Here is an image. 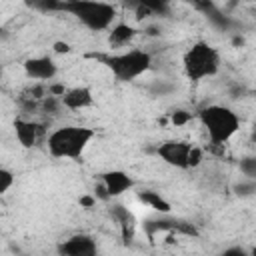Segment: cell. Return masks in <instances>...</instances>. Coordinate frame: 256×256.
<instances>
[{
  "instance_id": "cell-10",
  "label": "cell",
  "mask_w": 256,
  "mask_h": 256,
  "mask_svg": "<svg viewBox=\"0 0 256 256\" xmlns=\"http://www.w3.org/2000/svg\"><path fill=\"white\" fill-rule=\"evenodd\" d=\"M60 102H62V108L72 112L88 110L94 106V92L90 86H70L60 96Z\"/></svg>"
},
{
  "instance_id": "cell-17",
  "label": "cell",
  "mask_w": 256,
  "mask_h": 256,
  "mask_svg": "<svg viewBox=\"0 0 256 256\" xmlns=\"http://www.w3.org/2000/svg\"><path fill=\"white\" fill-rule=\"evenodd\" d=\"M240 172H242L244 178L256 180V154L246 156V158L240 160Z\"/></svg>"
},
{
  "instance_id": "cell-18",
  "label": "cell",
  "mask_w": 256,
  "mask_h": 256,
  "mask_svg": "<svg viewBox=\"0 0 256 256\" xmlns=\"http://www.w3.org/2000/svg\"><path fill=\"white\" fill-rule=\"evenodd\" d=\"M170 120H172V124L178 128V126L188 124V122L192 120V114H190V112H186V110H174V112L170 114Z\"/></svg>"
},
{
  "instance_id": "cell-2",
  "label": "cell",
  "mask_w": 256,
  "mask_h": 256,
  "mask_svg": "<svg viewBox=\"0 0 256 256\" xmlns=\"http://www.w3.org/2000/svg\"><path fill=\"white\" fill-rule=\"evenodd\" d=\"M200 126L204 128L212 146H226L242 128L238 112L226 104H208L202 106L196 114Z\"/></svg>"
},
{
  "instance_id": "cell-23",
  "label": "cell",
  "mask_w": 256,
  "mask_h": 256,
  "mask_svg": "<svg viewBox=\"0 0 256 256\" xmlns=\"http://www.w3.org/2000/svg\"><path fill=\"white\" fill-rule=\"evenodd\" d=\"M254 130H256V116H254Z\"/></svg>"
},
{
  "instance_id": "cell-22",
  "label": "cell",
  "mask_w": 256,
  "mask_h": 256,
  "mask_svg": "<svg viewBox=\"0 0 256 256\" xmlns=\"http://www.w3.org/2000/svg\"><path fill=\"white\" fill-rule=\"evenodd\" d=\"M250 256H256V246H252V248H250Z\"/></svg>"
},
{
  "instance_id": "cell-4",
  "label": "cell",
  "mask_w": 256,
  "mask_h": 256,
  "mask_svg": "<svg viewBox=\"0 0 256 256\" xmlns=\"http://www.w3.org/2000/svg\"><path fill=\"white\" fill-rule=\"evenodd\" d=\"M102 62L118 82H134L152 68V54L144 48L130 46L106 56Z\"/></svg>"
},
{
  "instance_id": "cell-19",
  "label": "cell",
  "mask_w": 256,
  "mask_h": 256,
  "mask_svg": "<svg viewBox=\"0 0 256 256\" xmlns=\"http://www.w3.org/2000/svg\"><path fill=\"white\" fill-rule=\"evenodd\" d=\"M220 256H250V250H248V248H244V246L234 244V246L224 248V250L220 252Z\"/></svg>"
},
{
  "instance_id": "cell-9",
  "label": "cell",
  "mask_w": 256,
  "mask_h": 256,
  "mask_svg": "<svg viewBox=\"0 0 256 256\" xmlns=\"http://www.w3.org/2000/svg\"><path fill=\"white\" fill-rule=\"evenodd\" d=\"M60 256H98V244L90 234H72L58 246Z\"/></svg>"
},
{
  "instance_id": "cell-13",
  "label": "cell",
  "mask_w": 256,
  "mask_h": 256,
  "mask_svg": "<svg viewBox=\"0 0 256 256\" xmlns=\"http://www.w3.org/2000/svg\"><path fill=\"white\" fill-rule=\"evenodd\" d=\"M112 218L118 222V226L122 230V236L126 240H130L134 236V228H136V220H134L132 212L128 208H124L122 204H114L112 206Z\"/></svg>"
},
{
  "instance_id": "cell-15",
  "label": "cell",
  "mask_w": 256,
  "mask_h": 256,
  "mask_svg": "<svg viewBox=\"0 0 256 256\" xmlns=\"http://www.w3.org/2000/svg\"><path fill=\"white\" fill-rule=\"evenodd\" d=\"M14 184H16V174H14L10 168L2 166V168H0V194H2V196L8 194Z\"/></svg>"
},
{
  "instance_id": "cell-1",
  "label": "cell",
  "mask_w": 256,
  "mask_h": 256,
  "mask_svg": "<svg viewBox=\"0 0 256 256\" xmlns=\"http://www.w3.org/2000/svg\"><path fill=\"white\" fill-rule=\"evenodd\" d=\"M94 138H96V130L90 126L64 124L48 132L46 150L52 158L58 160H80Z\"/></svg>"
},
{
  "instance_id": "cell-21",
  "label": "cell",
  "mask_w": 256,
  "mask_h": 256,
  "mask_svg": "<svg viewBox=\"0 0 256 256\" xmlns=\"http://www.w3.org/2000/svg\"><path fill=\"white\" fill-rule=\"evenodd\" d=\"M80 202H82L84 206H92V204H94V198H90V196H84Z\"/></svg>"
},
{
  "instance_id": "cell-20",
  "label": "cell",
  "mask_w": 256,
  "mask_h": 256,
  "mask_svg": "<svg viewBox=\"0 0 256 256\" xmlns=\"http://www.w3.org/2000/svg\"><path fill=\"white\" fill-rule=\"evenodd\" d=\"M54 52H58V54H68L70 52V44H66V42H54Z\"/></svg>"
},
{
  "instance_id": "cell-12",
  "label": "cell",
  "mask_w": 256,
  "mask_h": 256,
  "mask_svg": "<svg viewBox=\"0 0 256 256\" xmlns=\"http://www.w3.org/2000/svg\"><path fill=\"white\" fill-rule=\"evenodd\" d=\"M138 36V30L128 22H116L108 30V44L112 48H126L134 38Z\"/></svg>"
},
{
  "instance_id": "cell-7",
  "label": "cell",
  "mask_w": 256,
  "mask_h": 256,
  "mask_svg": "<svg viewBox=\"0 0 256 256\" xmlns=\"http://www.w3.org/2000/svg\"><path fill=\"white\" fill-rule=\"evenodd\" d=\"M14 136L18 140V144L26 150L36 148L38 144H46L48 132L46 126L38 120L32 118H16L14 120Z\"/></svg>"
},
{
  "instance_id": "cell-6",
  "label": "cell",
  "mask_w": 256,
  "mask_h": 256,
  "mask_svg": "<svg viewBox=\"0 0 256 256\" xmlns=\"http://www.w3.org/2000/svg\"><path fill=\"white\" fill-rule=\"evenodd\" d=\"M158 156L164 164L178 168V170H194L202 164L204 160V150L200 146H196L190 140H182V138H172V140H164L158 146Z\"/></svg>"
},
{
  "instance_id": "cell-14",
  "label": "cell",
  "mask_w": 256,
  "mask_h": 256,
  "mask_svg": "<svg viewBox=\"0 0 256 256\" xmlns=\"http://www.w3.org/2000/svg\"><path fill=\"white\" fill-rule=\"evenodd\" d=\"M140 200H142L148 208H152V210H156V212H162V214H168V212H170V202H168L164 196H160V192L144 190V192H140Z\"/></svg>"
},
{
  "instance_id": "cell-8",
  "label": "cell",
  "mask_w": 256,
  "mask_h": 256,
  "mask_svg": "<svg viewBox=\"0 0 256 256\" xmlns=\"http://www.w3.org/2000/svg\"><path fill=\"white\" fill-rule=\"evenodd\" d=\"M24 74L38 84L50 82L58 76V64L52 56H32L28 60H24Z\"/></svg>"
},
{
  "instance_id": "cell-5",
  "label": "cell",
  "mask_w": 256,
  "mask_h": 256,
  "mask_svg": "<svg viewBox=\"0 0 256 256\" xmlns=\"http://www.w3.org/2000/svg\"><path fill=\"white\" fill-rule=\"evenodd\" d=\"M64 10L72 12L82 26L92 32H108L116 24V8L108 2H88V0H74L62 6Z\"/></svg>"
},
{
  "instance_id": "cell-16",
  "label": "cell",
  "mask_w": 256,
  "mask_h": 256,
  "mask_svg": "<svg viewBox=\"0 0 256 256\" xmlns=\"http://www.w3.org/2000/svg\"><path fill=\"white\" fill-rule=\"evenodd\" d=\"M234 192H236V196H240V198H246V196L256 194V180L242 178L240 182L234 184Z\"/></svg>"
},
{
  "instance_id": "cell-3",
  "label": "cell",
  "mask_w": 256,
  "mask_h": 256,
  "mask_svg": "<svg viewBox=\"0 0 256 256\" xmlns=\"http://www.w3.org/2000/svg\"><path fill=\"white\" fill-rule=\"evenodd\" d=\"M222 56L216 46L206 40L192 42L182 54V72L190 82H202L214 78L220 72Z\"/></svg>"
},
{
  "instance_id": "cell-11",
  "label": "cell",
  "mask_w": 256,
  "mask_h": 256,
  "mask_svg": "<svg viewBox=\"0 0 256 256\" xmlns=\"http://www.w3.org/2000/svg\"><path fill=\"white\" fill-rule=\"evenodd\" d=\"M100 182L104 184V188H106L110 198H118V196L126 194L136 184L134 178L124 170H108V172H104L100 176Z\"/></svg>"
}]
</instances>
